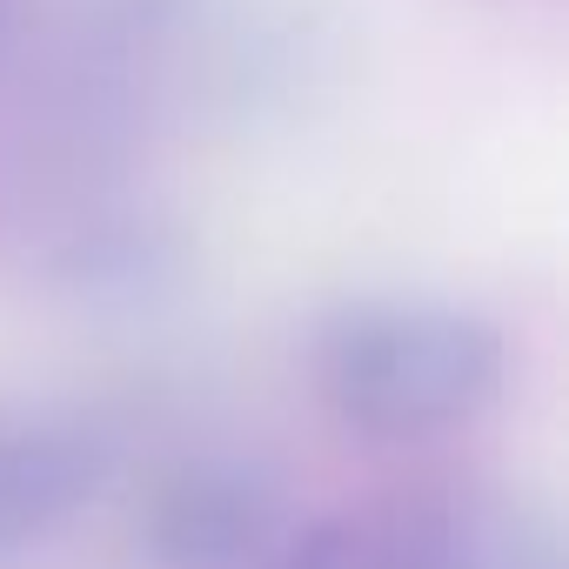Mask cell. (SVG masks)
Segmentation results:
<instances>
[{"mask_svg": "<svg viewBox=\"0 0 569 569\" xmlns=\"http://www.w3.org/2000/svg\"><path fill=\"white\" fill-rule=\"evenodd\" d=\"M274 569H549V549L469 496H396L296 522Z\"/></svg>", "mask_w": 569, "mask_h": 569, "instance_id": "3", "label": "cell"}, {"mask_svg": "<svg viewBox=\"0 0 569 569\" xmlns=\"http://www.w3.org/2000/svg\"><path fill=\"white\" fill-rule=\"evenodd\" d=\"M289 536L281 476L248 449H188L141 496V556L154 569H274Z\"/></svg>", "mask_w": 569, "mask_h": 569, "instance_id": "2", "label": "cell"}, {"mask_svg": "<svg viewBox=\"0 0 569 569\" xmlns=\"http://www.w3.org/2000/svg\"><path fill=\"white\" fill-rule=\"evenodd\" d=\"M309 382L369 442H429L482 422L509 389V342L489 316L436 296H362L316 322Z\"/></svg>", "mask_w": 569, "mask_h": 569, "instance_id": "1", "label": "cell"}, {"mask_svg": "<svg viewBox=\"0 0 569 569\" xmlns=\"http://www.w3.org/2000/svg\"><path fill=\"white\" fill-rule=\"evenodd\" d=\"M121 469V436L68 402L0 396V562L54 542Z\"/></svg>", "mask_w": 569, "mask_h": 569, "instance_id": "4", "label": "cell"}]
</instances>
